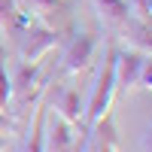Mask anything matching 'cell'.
<instances>
[{
	"label": "cell",
	"mask_w": 152,
	"mask_h": 152,
	"mask_svg": "<svg viewBox=\"0 0 152 152\" xmlns=\"http://www.w3.org/2000/svg\"><path fill=\"white\" fill-rule=\"evenodd\" d=\"M116 52H119V46L110 40L107 49H104L100 70L94 76V85H91V97L85 104V128L100 122L113 110V97H116Z\"/></svg>",
	"instance_id": "cell-1"
},
{
	"label": "cell",
	"mask_w": 152,
	"mask_h": 152,
	"mask_svg": "<svg viewBox=\"0 0 152 152\" xmlns=\"http://www.w3.org/2000/svg\"><path fill=\"white\" fill-rule=\"evenodd\" d=\"M15 40H18V58L24 64H40L52 49L61 46V34L49 28L46 21H31Z\"/></svg>",
	"instance_id": "cell-2"
},
{
	"label": "cell",
	"mask_w": 152,
	"mask_h": 152,
	"mask_svg": "<svg viewBox=\"0 0 152 152\" xmlns=\"http://www.w3.org/2000/svg\"><path fill=\"white\" fill-rule=\"evenodd\" d=\"M12 79V100H9V110L12 107H37L40 104V94L46 91V79H43V61L40 64H21L15 67V73L9 76ZM6 110V113H9Z\"/></svg>",
	"instance_id": "cell-3"
},
{
	"label": "cell",
	"mask_w": 152,
	"mask_h": 152,
	"mask_svg": "<svg viewBox=\"0 0 152 152\" xmlns=\"http://www.w3.org/2000/svg\"><path fill=\"white\" fill-rule=\"evenodd\" d=\"M97 55V37L94 34H76L70 37V43L64 46V52H61V64L58 70L61 73H67V76H76V73H82L91 67V61Z\"/></svg>",
	"instance_id": "cell-4"
},
{
	"label": "cell",
	"mask_w": 152,
	"mask_h": 152,
	"mask_svg": "<svg viewBox=\"0 0 152 152\" xmlns=\"http://www.w3.org/2000/svg\"><path fill=\"white\" fill-rule=\"evenodd\" d=\"M146 64V55L137 49H119L116 52V94H131L140 88V73Z\"/></svg>",
	"instance_id": "cell-5"
},
{
	"label": "cell",
	"mask_w": 152,
	"mask_h": 152,
	"mask_svg": "<svg viewBox=\"0 0 152 152\" xmlns=\"http://www.w3.org/2000/svg\"><path fill=\"white\" fill-rule=\"evenodd\" d=\"M85 134H88V128H85ZM85 134H76V125L55 116L52 122H46V152H82Z\"/></svg>",
	"instance_id": "cell-6"
},
{
	"label": "cell",
	"mask_w": 152,
	"mask_h": 152,
	"mask_svg": "<svg viewBox=\"0 0 152 152\" xmlns=\"http://www.w3.org/2000/svg\"><path fill=\"white\" fill-rule=\"evenodd\" d=\"M82 152H125V149H122L119 128H116V122H113V113H107L100 122L88 125Z\"/></svg>",
	"instance_id": "cell-7"
},
{
	"label": "cell",
	"mask_w": 152,
	"mask_h": 152,
	"mask_svg": "<svg viewBox=\"0 0 152 152\" xmlns=\"http://www.w3.org/2000/svg\"><path fill=\"white\" fill-rule=\"evenodd\" d=\"M49 107L55 110V116H61L64 122L76 125V128L85 125V104L73 85H58L52 91V97H49Z\"/></svg>",
	"instance_id": "cell-8"
},
{
	"label": "cell",
	"mask_w": 152,
	"mask_h": 152,
	"mask_svg": "<svg viewBox=\"0 0 152 152\" xmlns=\"http://www.w3.org/2000/svg\"><path fill=\"white\" fill-rule=\"evenodd\" d=\"M116 37H122L128 49H137V52H143V55H152V18L128 15V21L122 24V31Z\"/></svg>",
	"instance_id": "cell-9"
},
{
	"label": "cell",
	"mask_w": 152,
	"mask_h": 152,
	"mask_svg": "<svg viewBox=\"0 0 152 152\" xmlns=\"http://www.w3.org/2000/svg\"><path fill=\"white\" fill-rule=\"evenodd\" d=\"M94 9H97V18L107 31L119 34L122 24L128 21L131 9H128V0H94Z\"/></svg>",
	"instance_id": "cell-10"
},
{
	"label": "cell",
	"mask_w": 152,
	"mask_h": 152,
	"mask_svg": "<svg viewBox=\"0 0 152 152\" xmlns=\"http://www.w3.org/2000/svg\"><path fill=\"white\" fill-rule=\"evenodd\" d=\"M46 122H49V107L37 104L31 128H28V137H24V143H21L18 152H46Z\"/></svg>",
	"instance_id": "cell-11"
},
{
	"label": "cell",
	"mask_w": 152,
	"mask_h": 152,
	"mask_svg": "<svg viewBox=\"0 0 152 152\" xmlns=\"http://www.w3.org/2000/svg\"><path fill=\"white\" fill-rule=\"evenodd\" d=\"M15 3H18V9H21L31 21H46L55 9H61L58 0H15Z\"/></svg>",
	"instance_id": "cell-12"
},
{
	"label": "cell",
	"mask_w": 152,
	"mask_h": 152,
	"mask_svg": "<svg viewBox=\"0 0 152 152\" xmlns=\"http://www.w3.org/2000/svg\"><path fill=\"white\" fill-rule=\"evenodd\" d=\"M9 100H12V79L6 73V52L0 46V110H9Z\"/></svg>",
	"instance_id": "cell-13"
},
{
	"label": "cell",
	"mask_w": 152,
	"mask_h": 152,
	"mask_svg": "<svg viewBox=\"0 0 152 152\" xmlns=\"http://www.w3.org/2000/svg\"><path fill=\"white\" fill-rule=\"evenodd\" d=\"M0 134H18V122L6 116V110H0Z\"/></svg>",
	"instance_id": "cell-14"
},
{
	"label": "cell",
	"mask_w": 152,
	"mask_h": 152,
	"mask_svg": "<svg viewBox=\"0 0 152 152\" xmlns=\"http://www.w3.org/2000/svg\"><path fill=\"white\" fill-rule=\"evenodd\" d=\"M140 88L152 91V55H146V64H143V73H140Z\"/></svg>",
	"instance_id": "cell-15"
},
{
	"label": "cell",
	"mask_w": 152,
	"mask_h": 152,
	"mask_svg": "<svg viewBox=\"0 0 152 152\" xmlns=\"http://www.w3.org/2000/svg\"><path fill=\"white\" fill-rule=\"evenodd\" d=\"M140 152H152V125L143 131V137H140Z\"/></svg>",
	"instance_id": "cell-16"
},
{
	"label": "cell",
	"mask_w": 152,
	"mask_h": 152,
	"mask_svg": "<svg viewBox=\"0 0 152 152\" xmlns=\"http://www.w3.org/2000/svg\"><path fill=\"white\" fill-rule=\"evenodd\" d=\"M6 146H9V134H0V152H6Z\"/></svg>",
	"instance_id": "cell-17"
},
{
	"label": "cell",
	"mask_w": 152,
	"mask_h": 152,
	"mask_svg": "<svg viewBox=\"0 0 152 152\" xmlns=\"http://www.w3.org/2000/svg\"><path fill=\"white\" fill-rule=\"evenodd\" d=\"M149 18H152V0H149Z\"/></svg>",
	"instance_id": "cell-18"
}]
</instances>
